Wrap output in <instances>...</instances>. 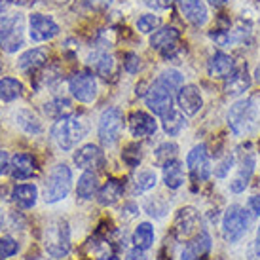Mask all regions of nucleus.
<instances>
[{"label": "nucleus", "mask_w": 260, "mask_h": 260, "mask_svg": "<svg viewBox=\"0 0 260 260\" xmlns=\"http://www.w3.org/2000/svg\"><path fill=\"white\" fill-rule=\"evenodd\" d=\"M254 80H256V82L260 84V65L254 69Z\"/></svg>", "instance_id": "nucleus-50"}, {"label": "nucleus", "mask_w": 260, "mask_h": 260, "mask_svg": "<svg viewBox=\"0 0 260 260\" xmlns=\"http://www.w3.org/2000/svg\"><path fill=\"white\" fill-rule=\"evenodd\" d=\"M74 164L82 169H93L103 164V152L99 146L86 145L74 152Z\"/></svg>", "instance_id": "nucleus-19"}, {"label": "nucleus", "mask_w": 260, "mask_h": 260, "mask_svg": "<svg viewBox=\"0 0 260 260\" xmlns=\"http://www.w3.org/2000/svg\"><path fill=\"white\" fill-rule=\"evenodd\" d=\"M122 213H125V218H127V220H131V218L139 213V209H137V205H135V203H127V205L123 207Z\"/></svg>", "instance_id": "nucleus-45"}, {"label": "nucleus", "mask_w": 260, "mask_h": 260, "mask_svg": "<svg viewBox=\"0 0 260 260\" xmlns=\"http://www.w3.org/2000/svg\"><path fill=\"white\" fill-rule=\"evenodd\" d=\"M123 194V184L120 181H116V179H110L105 186L97 192V200L101 205H114Z\"/></svg>", "instance_id": "nucleus-25"}, {"label": "nucleus", "mask_w": 260, "mask_h": 260, "mask_svg": "<svg viewBox=\"0 0 260 260\" xmlns=\"http://www.w3.org/2000/svg\"><path fill=\"white\" fill-rule=\"evenodd\" d=\"M173 91H175L173 87L167 86L166 82L158 76L156 82L146 89V93H145L146 107H148L156 116L164 118V116H167L173 110Z\"/></svg>", "instance_id": "nucleus-6"}, {"label": "nucleus", "mask_w": 260, "mask_h": 260, "mask_svg": "<svg viewBox=\"0 0 260 260\" xmlns=\"http://www.w3.org/2000/svg\"><path fill=\"white\" fill-rule=\"evenodd\" d=\"M25 19L21 14L4 15L0 19V48L8 53H14L23 46Z\"/></svg>", "instance_id": "nucleus-5"}, {"label": "nucleus", "mask_w": 260, "mask_h": 260, "mask_svg": "<svg viewBox=\"0 0 260 260\" xmlns=\"http://www.w3.org/2000/svg\"><path fill=\"white\" fill-rule=\"evenodd\" d=\"M99 190V179L93 171H86L78 179V186H76V194L82 200H91L95 196V192Z\"/></svg>", "instance_id": "nucleus-27"}, {"label": "nucleus", "mask_w": 260, "mask_h": 260, "mask_svg": "<svg viewBox=\"0 0 260 260\" xmlns=\"http://www.w3.org/2000/svg\"><path fill=\"white\" fill-rule=\"evenodd\" d=\"M152 243H154V228H152L150 222H141L133 232V245L141 249V251H146L150 249Z\"/></svg>", "instance_id": "nucleus-28"}, {"label": "nucleus", "mask_w": 260, "mask_h": 260, "mask_svg": "<svg viewBox=\"0 0 260 260\" xmlns=\"http://www.w3.org/2000/svg\"><path fill=\"white\" fill-rule=\"evenodd\" d=\"M69 89L74 99H78L80 103H93L97 99V80L87 73L74 74L69 80Z\"/></svg>", "instance_id": "nucleus-10"}, {"label": "nucleus", "mask_w": 260, "mask_h": 260, "mask_svg": "<svg viewBox=\"0 0 260 260\" xmlns=\"http://www.w3.org/2000/svg\"><path fill=\"white\" fill-rule=\"evenodd\" d=\"M249 218L245 215V209L239 205H230L228 211L224 213L222 220V236L228 243H236L245 236Z\"/></svg>", "instance_id": "nucleus-7"}, {"label": "nucleus", "mask_w": 260, "mask_h": 260, "mask_svg": "<svg viewBox=\"0 0 260 260\" xmlns=\"http://www.w3.org/2000/svg\"><path fill=\"white\" fill-rule=\"evenodd\" d=\"M89 65L97 71V74L109 78L110 74H112V71H114V57L109 55L107 51H93L89 55Z\"/></svg>", "instance_id": "nucleus-26"}, {"label": "nucleus", "mask_w": 260, "mask_h": 260, "mask_svg": "<svg viewBox=\"0 0 260 260\" xmlns=\"http://www.w3.org/2000/svg\"><path fill=\"white\" fill-rule=\"evenodd\" d=\"M156 182H158L156 173L152 169H145V171H141L135 177V192L137 194H145V192H148V190L156 186Z\"/></svg>", "instance_id": "nucleus-34"}, {"label": "nucleus", "mask_w": 260, "mask_h": 260, "mask_svg": "<svg viewBox=\"0 0 260 260\" xmlns=\"http://www.w3.org/2000/svg\"><path fill=\"white\" fill-rule=\"evenodd\" d=\"M8 171H10V156H8V152L0 150V177L6 175Z\"/></svg>", "instance_id": "nucleus-43"}, {"label": "nucleus", "mask_w": 260, "mask_h": 260, "mask_svg": "<svg viewBox=\"0 0 260 260\" xmlns=\"http://www.w3.org/2000/svg\"><path fill=\"white\" fill-rule=\"evenodd\" d=\"M89 4H91L93 8H105V6H109L110 4V0H91Z\"/></svg>", "instance_id": "nucleus-47"}, {"label": "nucleus", "mask_w": 260, "mask_h": 260, "mask_svg": "<svg viewBox=\"0 0 260 260\" xmlns=\"http://www.w3.org/2000/svg\"><path fill=\"white\" fill-rule=\"evenodd\" d=\"M164 182L171 190H177L184 184V167H182L181 161L171 159L164 166Z\"/></svg>", "instance_id": "nucleus-24"}, {"label": "nucleus", "mask_w": 260, "mask_h": 260, "mask_svg": "<svg viewBox=\"0 0 260 260\" xmlns=\"http://www.w3.org/2000/svg\"><path fill=\"white\" fill-rule=\"evenodd\" d=\"M260 120V110L256 107L254 99H241L236 105H232L228 110V123L234 135L245 137L256 131Z\"/></svg>", "instance_id": "nucleus-1"}, {"label": "nucleus", "mask_w": 260, "mask_h": 260, "mask_svg": "<svg viewBox=\"0 0 260 260\" xmlns=\"http://www.w3.org/2000/svg\"><path fill=\"white\" fill-rule=\"evenodd\" d=\"M211 6H215V8H220V6H224L228 0H207Z\"/></svg>", "instance_id": "nucleus-49"}, {"label": "nucleus", "mask_w": 260, "mask_h": 260, "mask_svg": "<svg viewBox=\"0 0 260 260\" xmlns=\"http://www.w3.org/2000/svg\"><path fill=\"white\" fill-rule=\"evenodd\" d=\"M17 253V243L12 238H0V258H10Z\"/></svg>", "instance_id": "nucleus-40"}, {"label": "nucleus", "mask_w": 260, "mask_h": 260, "mask_svg": "<svg viewBox=\"0 0 260 260\" xmlns=\"http://www.w3.org/2000/svg\"><path fill=\"white\" fill-rule=\"evenodd\" d=\"M87 133V123L78 118V116H65L53 123L51 127V135L55 139L59 148L63 150H73Z\"/></svg>", "instance_id": "nucleus-2"}, {"label": "nucleus", "mask_w": 260, "mask_h": 260, "mask_svg": "<svg viewBox=\"0 0 260 260\" xmlns=\"http://www.w3.org/2000/svg\"><path fill=\"white\" fill-rule=\"evenodd\" d=\"M159 27V19L158 15L154 14H145L139 17L137 21V29L139 32H143V35H150V32H154V30Z\"/></svg>", "instance_id": "nucleus-36"}, {"label": "nucleus", "mask_w": 260, "mask_h": 260, "mask_svg": "<svg viewBox=\"0 0 260 260\" xmlns=\"http://www.w3.org/2000/svg\"><path fill=\"white\" fill-rule=\"evenodd\" d=\"M254 251H256V254L260 256V226H258V230H256V239H254Z\"/></svg>", "instance_id": "nucleus-48"}, {"label": "nucleus", "mask_w": 260, "mask_h": 260, "mask_svg": "<svg viewBox=\"0 0 260 260\" xmlns=\"http://www.w3.org/2000/svg\"><path fill=\"white\" fill-rule=\"evenodd\" d=\"M10 171L14 175V179H30L37 173V161L30 158L29 154H15L10 161Z\"/></svg>", "instance_id": "nucleus-20"}, {"label": "nucleus", "mask_w": 260, "mask_h": 260, "mask_svg": "<svg viewBox=\"0 0 260 260\" xmlns=\"http://www.w3.org/2000/svg\"><path fill=\"white\" fill-rule=\"evenodd\" d=\"M186 166L196 181H207L211 177V171H213V169H211V159H209L207 146L198 145L188 152Z\"/></svg>", "instance_id": "nucleus-9"}, {"label": "nucleus", "mask_w": 260, "mask_h": 260, "mask_svg": "<svg viewBox=\"0 0 260 260\" xmlns=\"http://www.w3.org/2000/svg\"><path fill=\"white\" fill-rule=\"evenodd\" d=\"M37 198H38V190L35 184H19V186L14 188L12 192V200H14L21 209H30L37 205Z\"/></svg>", "instance_id": "nucleus-23"}, {"label": "nucleus", "mask_w": 260, "mask_h": 260, "mask_svg": "<svg viewBox=\"0 0 260 260\" xmlns=\"http://www.w3.org/2000/svg\"><path fill=\"white\" fill-rule=\"evenodd\" d=\"M249 209H251L253 215L260 217V196H251L249 198Z\"/></svg>", "instance_id": "nucleus-44"}, {"label": "nucleus", "mask_w": 260, "mask_h": 260, "mask_svg": "<svg viewBox=\"0 0 260 260\" xmlns=\"http://www.w3.org/2000/svg\"><path fill=\"white\" fill-rule=\"evenodd\" d=\"M0 224H2V211H0Z\"/></svg>", "instance_id": "nucleus-54"}, {"label": "nucleus", "mask_w": 260, "mask_h": 260, "mask_svg": "<svg viewBox=\"0 0 260 260\" xmlns=\"http://www.w3.org/2000/svg\"><path fill=\"white\" fill-rule=\"evenodd\" d=\"M254 171V156L251 152H245L241 158H239V166H238V175L230 181V190L234 194H239L243 192L251 181V175Z\"/></svg>", "instance_id": "nucleus-15"}, {"label": "nucleus", "mask_w": 260, "mask_h": 260, "mask_svg": "<svg viewBox=\"0 0 260 260\" xmlns=\"http://www.w3.org/2000/svg\"><path fill=\"white\" fill-rule=\"evenodd\" d=\"M59 35V25L44 14H32L29 19V37L32 42H48Z\"/></svg>", "instance_id": "nucleus-11"}, {"label": "nucleus", "mask_w": 260, "mask_h": 260, "mask_svg": "<svg viewBox=\"0 0 260 260\" xmlns=\"http://www.w3.org/2000/svg\"><path fill=\"white\" fill-rule=\"evenodd\" d=\"M167 202H164L161 200V196H158V198H154V200H146L145 203V209L148 215H152V217H164L167 213Z\"/></svg>", "instance_id": "nucleus-37"}, {"label": "nucleus", "mask_w": 260, "mask_h": 260, "mask_svg": "<svg viewBox=\"0 0 260 260\" xmlns=\"http://www.w3.org/2000/svg\"><path fill=\"white\" fill-rule=\"evenodd\" d=\"M129 131L133 137L143 139V137H150L158 131V123L154 120V116L146 114V112H133L129 116Z\"/></svg>", "instance_id": "nucleus-16"}, {"label": "nucleus", "mask_w": 260, "mask_h": 260, "mask_svg": "<svg viewBox=\"0 0 260 260\" xmlns=\"http://www.w3.org/2000/svg\"><path fill=\"white\" fill-rule=\"evenodd\" d=\"M159 78L166 82L167 86H171L173 89H179L182 86V74L179 71H175V69H169V71H164V73L159 74Z\"/></svg>", "instance_id": "nucleus-39"}, {"label": "nucleus", "mask_w": 260, "mask_h": 260, "mask_svg": "<svg viewBox=\"0 0 260 260\" xmlns=\"http://www.w3.org/2000/svg\"><path fill=\"white\" fill-rule=\"evenodd\" d=\"M200 215L194 207H182L175 218V234L179 239H190L200 234Z\"/></svg>", "instance_id": "nucleus-12"}, {"label": "nucleus", "mask_w": 260, "mask_h": 260, "mask_svg": "<svg viewBox=\"0 0 260 260\" xmlns=\"http://www.w3.org/2000/svg\"><path fill=\"white\" fill-rule=\"evenodd\" d=\"M177 103H179V109L184 116H196L203 107V97L200 87L194 84L181 86L177 91Z\"/></svg>", "instance_id": "nucleus-13"}, {"label": "nucleus", "mask_w": 260, "mask_h": 260, "mask_svg": "<svg viewBox=\"0 0 260 260\" xmlns=\"http://www.w3.org/2000/svg\"><path fill=\"white\" fill-rule=\"evenodd\" d=\"M234 161H236V158H234V156L230 154V156H226V158H224L222 161H220V164L215 167V175H217L218 179H224L226 175L230 173V169L234 167Z\"/></svg>", "instance_id": "nucleus-42"}, {"label": "nucleus", "mask_w": 260, "mask_h": 260, "mask_svg": "<svg viewBox=\"0 0 260 260\" xmlns=\"http://www.w3.org/2000/svg\"><path fill=\"white\" fill-rule=\"evenodd\" d=\"M125 260H145V254H143V251H141V249H137V247H135V249L127 254V258H125Z\"/></svg>", "instance_id": "nucleus-46"}, {"label": "nucleus", "mask_w": 260, "mask_h": 260, "mask_svg": "<svg viewBox=\"0 0 260 260\" xmlns=\"http://www.w3.org/2000/svg\"><path fill=\"white\" fill-rule=\"evenodd\" d=\"M123 67L129 74H137L141 71V57L137 53H127L125 55V61H123Z\"/></svg>", "instance_id": "nucleus-41"}, {"label": "nucleus", "mask_w": 260, "mask_h": 260, "mask_svg": "<svg viewBox=\"0 0 260 260\" xmlns=\"http://www.w3.org/2000/svg\"><path fill=\"white\" fill-rule=\"evenodd\" d=\"M73 184V171L65 164H59L51 169L50 177L46 181V190H44V200L46 203H57L65 200L69 190Z\"/></svg>", "instance_id": "nucleus-4"}, {"label": "nucleus", "mask_w": 260, "mask_h": 260, "mask_svg": "<svg viewBox=\"0 0 260 260\" xmlns=\"http://www.w3.org/2000/svg\"><path fill=\"white\" fill-rule=\"evenodd\" d=\"M44 112L50 116V118L61 120V118H65V116H71L73 105H71V101L65 99V97H57V99H53V101L44 105Z\"/></svg>", "instance_id": "nucleus-30"}, {"label": "nucleus", "mask_w": 260, "mask_h": 260, "mask_svg": "<svg viewBox=\"0 0 260 260\" xmlns=\"http://www.w3.org/2000/svg\"><path fill=\"white\" fill-rule=\"evenodd\" d=\"M44 249L53 258H63L71 251V230L67 220H51L44 230Z\"/></svg>", "instance_id": "nucleus-3"}, {"label": "nucleus", "mask_w": 260, "mask_h": 260, "mask_svg": "<svg viewBox=\"0 0 260 260\" xmlns=\"http://www.w3.org/2000/svg\"><path fill=\"white\" fill-rule=\"evenodd\" d=\"M181 38V32L175 27H161L159 30H156L150 38V46L154 50L161 51V53H169L171 50L177 48V42Z\"/></svg>", "instance_id": "nucleus-18"}, {"label": "nucleus", "mask_w": 260, "mask_h": 260, "mask_svg": "<svg viewBox=\"0 0 260 260\" xmlns=\"http://www.w3.org/2000/svg\"><path fill=\"white\" fill-rule=\"evenodd\" d=\"M46 57H48V53L42 48H35V50L25 51L19 57V69L21 71H35V69L44 65Z\"/></svg>", "instance_id": "nucleus-29"}, {"label": "nucleus", "mask_w": 260, "mask_h": 260, "mask_svg": "<svg viewBox=\"0 0 260 260\" xmlns=\"http://www.w3.org/2000/svg\"><path fill=\"white\" fill-rule=\"evenodd\" d=\"M179 8H181L184 19L194 27H203L209 19L205 0H179Z\"/></svg>", "instance_id": "nucleus-14"}, {"label": "nucleus", "mask_w": 260, "mask_h": 260, "mask_svg": "<svg viewBox=\"0 0 260 260\" xmlns=\"http://www.w3.org/2000/svg\"><path fill=\"white\" fill-rule=\"evenodd\" d=\"M6 6H8V0H0V14L6 10Z\"/></svg>", "instance_id": "nucleus-52"}, {"label": "nucleus", "mask_w": 260, "mask_h": 260, "mask_svg": "<svg viewBox=\"0 0 260 260\" xmlns=\"http://www.w3.org/2000/svg\"><path fill=\"white\" fill-rule=\"evenodd\" d=\"M97 260H118V258H116V256H112V254H110V256H109V254H103V256H99Z\"/></svg>", "instance_id": "nucleus-51"}, {"label": "nucleus", "mask_w": 260, "mask_h": 260, "mask_svg": "<svg viewBox=\"0 0 260 260\" xmlns=\"http://www.w3.org/2000/svg\"><path fill=\"white\" fill-rule=\"evenodd\" d=\"M123 127V116L122 110L110 107L99 118V141L105 146H112L120 139Z\"/></svg>", "instance_id": "nucleus-8"}, {"label": "nucleus", "mask_w": 260, "mask_h": 260, "mask_svg": "<svg viewBox=\"0 0 260 260\" xmlns=\"http://www.w3.org/2000/svg\"><path fill=\"white\" fill-rule=\"evenodd\" d=\"M177 152H179V146L175 145V143H164V145H159L156 148V161H158L159 166H166L167 161L175 159Z\"/></svg>", "instance_id": "nucleus-35"}, {"label": "nucleus", "mask_w": 260, "mask_h": 260, "mask_svg": "<svg viewBox=\"0 0 260 260\" xmlns=\"http://www.w3.org/2000/svg\"><path fill=\"white\" fill-rule=\"evenodd\" d=\"M122 158L129 167H137L141 158H143V154H141V148H139L137 145H127L122 154Z\"/></svg>", "instance_id": "nucleus-38"}, {"label": "nucleus", "mask_w": 260, "mask_h": 260, "mask_svg": "<svg viewBox=\"0 0 260 260\" xmlns=\"http://www.w3.org/2000/svg\"><path fill=\"white\" fill-rule=\"evenodd\" d=\"M161 120H164V129H166V133L169 137H177L184 129V125H186V120H184L182 112H177V110H171Z\"/></svg>", "instance_id": "nucleus-33"}, {"label": "nucleus", "mask_w": 260, "mask_h": 260, "mask_svg": "<svg viewBox=\"0 0 260 260\" xmlns=\"http://www.w3.org/2000/svg\"><path fill=\"white\" fill-rule=\"evenodd\" d=\"M159 4L166 8V6H169V4H171V0H159Z\"/></svg>", "instance_id": "nucleus-53"}, {"label": "nucleus", "mask_w": 260, "mask_h": 260, "mask_svg": "<svg viewBox=\"0 0 260 260\" xmlns=\"http://www.w3.org/2000/svg\"><path fill=\"white\" fill-rule=\"evenodd\" d=\"M211 249V238L207 232H200L192 243H188V247L182 253V260H200L202 256L209 253Z\"/></svg>", "instance_id": "nucleus-22"}, {"label": "nucleus", "mask_w": 260, "mask_h": 260, "mask_svg": "<svg viewBox=\"0 0 260 260\" xmlns=\"http://www.w3.org/2000/svg\"><path fill=\"white\" fill-rule=\"evenodd\" d=\"M251 86V78H249V73H247L245 67H239V69H234L228 76H226V84H224V93L228 97H238V95H243Z\"/></svg>", "instance_id": "nucleus-17"}, {"label": "nucleus", "mask_w": 260, "mask_h": 260, "mask_svg": "<svg viewBox=\"0 0 260 260\" xmlns=\"http://www.w3.org/2000/svg\"><path fill=\"white\" fill-rule=\"evenodd\" d=\"M23 95V84L15 78L0 80V99L2 101H15Z\"/></svg>", "instance_id": "nucleus-31"}, {"label": "nucleus", "mask_w": 260, "mask_h": 260, "mask_svg": "<svg viewBox=\"0 0 260 260\" xmlns=\"http://www.w3.org/2000/svg\"><path fill=\"white\" fill-rule=\"evenodd\" d=\"M15 120H17V125L23 131H27V133H32V135L42 133V123H40V120L32 112H29V110H19L17 116H15Z\"/></svg>", "instance_id": "nucleus-32"}, {"label": "nucleus", "mask_w": 260, "mask_h": 260, "mask_svg": "<svg viewBox=\"0 0 260 260\" xmlns=\"http://www.w3.org/2000/svg\"><path fill=\"white\" fill-rule=\"evenodd\" d=\"M234 69H236V61L224 51H217L207 63V71L213 78H226Z\"/></svg>", "instance_id": "nucleus-21"}]
</instances>
